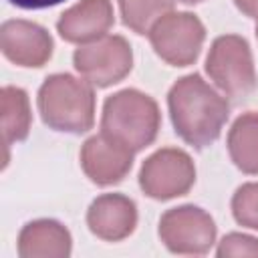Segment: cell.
<instances>
[{"mask_svg": "<svg viewBox=\"0 0 258 258\" xmlns=\"http://www.w3.org/2000/svg\"><path fill=\"white\" fill-rule=\"evenodd\" d=\"M232 214L238 224L258 230V183H244L232 198Z\"/></svg>", "mask_w": 258, "mask_h": 258, "instance_id": "cell-17", "label": "cell"}, {"mask_svg": "<svg viewBox=\"0 0 258 258\" xmlns=\"http://www.w3.org/2000/svg\"><path fill=\"white\" fill-rule=\"evenodd\" d=\"M42 121L64 133H85L95 123V91L89 81L73 75H50L38 91Z\"/></svg>", "mask_w": 258, "mask_h": 258, "instance_id": "cell-2", "label": "cell"}, {"mask_svg": "<svg viewBox=\"0 0 258 258\" xmlns=\"http://www.w3.org/2000/svg\"><path fill=\"white\" fill-rule=\"evenodd\" d=\"M206 71L228 97L244 99L256 89V71L250 46L238 34H224L212 42L206 58Z\"/></svg>", "mask_w": 258, "mask_h": 258, "instance_id": "cell-4", "label": "cell"}, {"mask_svg": "<svg viewBox=\"0 0 258 258\" xmlns=\"http://www.w3.org/2000/svg\"><path fill=\"white\" fill-rule=\"evenodd\" d=\"M234 2L246 16H252L258 20V0H234Z\"/></svg>", "mask_w": 258, "mask_h": 258, "instance_id": "cell-20", "label": "cell"}, {"mask_svg": "<svg viewBox=\"0 0 258 258\" xmlns=\"http://www.w3.org/2000/svg\"><path fill=\"white\" fill-rule=\"evenodd\" d=\"M75 69L93 87H109L123 81L133 67L131 44L119 36H103L99 40L81 44L73 54Z\"/></svg>", "mask_w": 258, "mask_h": 258, "instance_id": "cell-5", "label": "cell"}, {"mask_svg": "<svg viewBox=\"0 0 258 258\" xmlns=\"http://www.w3.org/2000/svg\"><path fill=\"white\" fill-rule=\"evenodd\" d=\"M218 256H254L258 258V238L232 232L222 238Z\"/></svg>", "mask_w": 258, "mask_h": 258, "instance_id": "cell-18", "label": "cell"}, {"mask_svg": "<svg viewBox=\"0 0 258 258\" xmlns=\"http://www.w3.org/2000/svg\"><path fill=\"white\" fill-rule=\"evenodd\" d=\"M228 151L244 173H258V113L240 115L228 133Z\"/></svg>", "mask_w": 258, "mask_h": 258, "instance_id": "cell-15", "label": "cell"}, {"mask_svg": "<svg viewBox=\"0 0 258 258\" xmlns=\"http://www.w3.org/2000/svg\"><path fill=\"white\" fill-rule=\"evenodd\" d=\"M167 105L175 133L196 149H204L220 137L230 113L226 99L200 75L179 79L169 89Z\"/></svg>", "mask_w": 258, "mask_h": 258, "instance_id": "cell-1", "label": "cell"}, {"mask_svg": "<svg viewBox=\"0 0 258 258\" xmlns=\"http://www.w3.org/2000/svg\"><path fill=\"white\" fill-rule=\"evenodd\" d=\"M119 8L125 26L137 34H145L161 16L171 12L173 0H119Z\"/></svg>", "mask_w": 258, "mask_h": 258, "instance_id": "cell-16", "label": "cell"}, {"mask_svg": "<svg viewBox=\"0 0 258 258\" xmlns=\"http://www.w3.org/2000/svg\"><path fill=\"white\" fill-rule=\"evenodd\" d=\"M0 117H2V139H4V165L8 163V147L14 141L26 139L32 123L28 97L18 87H4L0 93Z\"/></svg>", "mask_w": 258, "mask_h": 258, "instance_id": "cell-14", "label": "cell"}, {"mask_svg": "<svg viewBox=\"0 0 258 258\" xmlns=\"http://www.w3.org/2000/svg\"><path fill=\"white\" fill-rule=\"evenodd\" d=\"M113 20L111 0H81L60 14L56 28L64 40L87 44L103 38Z\"/></svg>", "mask_w": 258, "mask_h": 258, "instance_id": "cell-11", "label": "cell"}, {"mask_svg": "<svg viewBox=\"0 0 258 258\" xmlns=\"http://www.w3.org/2000/svg\"><path fill=\"white\" fill-rule=\"evenodd\" d=\"M161 123L157 103L135 89L111 95L103 105L101 131L133 151H141L157 137Z\"/></svg>", "mask_w": 258, "mask_h": 258, "instance_id": "cell-3", "label": "cell"}, {"mask_svg": "<svg viewBox=\"0 0 258 258\" xmlns=\"http://www.w3.org/2000/svg\"><path fill=\"white\" fill-rule=\"evenodd\" d=\"M256 36H258V24H256Z\"/></svg>", "mask_w": 258, "mask_h": 258, "instance_id": "cell-22", "label": "cell"}, {"mask_svg": "<svg viewBox=\"0 0 258 258\" xmlns=\"http://www.w3.org/2000/svg\"><path fill=\"white\" fill-rule=\"evenodd\" d=\"M147 34L157 56L173 67H187L202 50L206 28L196 14L167 12L151 26Z\"/></svg>", "mask_w": 258, "mask_h": 258, "instance_id": "cell-6", "label": "cell"}, {"mask_svg": "<svg viewBox=\"0 0 258 258\" xmlns=\"http://www.w3.org/2000/svg\"><path fill=\"white\" fill-rule=\"evenodd\" d=\"M177 2H183V4H198V2H202V0H177Z\"/></svg>", "mask_w": 258, "mask_h": 258, "instance_id": "cell-21", "label": "cell"}, {"mask_svg": "<svg viewBox=\"0 0 258 258\" xmlns=\"http://www.w3.org/2000/svg\"><path fill=\"white\" fill-rule=\"evenodd\" d=\"M89 230L107 242L127 238L137 226V208L133 200L121 194L99 196L87 212Z\"/></svg>", "mask_w": 258, "mask_h": 258, "instance_id": "cell-12", "label": "cell"}, {"mask_svg": "<svg viewBox=\"0 0 258 258\" xmlns=\"http://www.w3.org/2000/svg\"><path fill=\"white\" fill-rule=\"evenodd\" d=\"M196 181L191 157L175 147H165L147 157L139 171V185L153 200H171L189 191Z\"/></svg>", "mask_w": 258, "mask_h": 258, "instance_id": "cell-7", "label": "cell"}, {"mask_svg": "<svg viewBox=\"0 0 258 258\" xmlns=\"http://www.w3.org/2000/svg\"><path fill=\"white\" fill-rule=\"evenodd\" d=\"M133 153V149L101 131L85 141L81 149V165L91 181L99 185H113L129 173Z\"/></svg>", "mask_w": 258, "mask_h": 258, "instance_id": "cell-9", "label": "cell"}, {"mask_svg": "<svg viewBox=\"0 0 258 258\" xmlns=\"http://www.w3.org/2000/svg\"><path fill=\"white\" fill-rule=\"evenodd\" d=\"M159 238L175 254H206L216 242V224L202 208L179 206L161 216Z\"/></svg>", "mask_w": 258, "mask_h": 258, "instance_id": "cell-8", "label": "cell"}, {"mask_svg": "<svg viewBox=\"0 0 258 258\" xmlns=\"http://www.w3.org/2000/svg\"><path fill=\"white\" fill-rule=\"evenodd\" d=\"M71 234L54 220H36L26 224L18 236V254L22 258H64L71 254Z\"/></svg>", "mask_w": 258, "mask_h": 258, "instance_id": "cell-13", "label": "cell"}, {"mask_svg": "<svg viewBox=\"0 0 258 258\" xmlns=\"http://www.w3.org/2000/svg\"><path fill=\"white\" fill-rule=\"evenodd\" d=\"M14 6L18 8H26V10H38V8H48V6H56L64 0H10Z\"/></svg>", "mask_w": 258, "mask_h": 258, "instance_id": "cell-19", "label": "cell"}, {"mask_svg": "<svg viewBox=\"0 0 258 258\" xmlns=\"http://www.w3.org/2000/svg\"><path fill=\"white\" fill-rule=\"evenodd\" d=\"M0 48L18 67H42L52 56V38L34 22L6 20L0 28Z\"/></svg>", "mask_w": 258, "mask_h": 258, "instance_id": "cell-10", "label": "cell"}]
</instances>
